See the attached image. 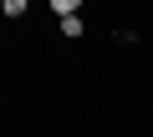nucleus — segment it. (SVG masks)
<instances>
[{
	"instance_id": "nucleus-2",
	"label": "nucleus",
	"mask_w": 153,
	"mask_h": 137,
	"mask_svg": "<svg viewBox=\"0 0 153 137\" xmlns=\"http://www.w3.org/2000/svg\"><path fill=\"white\" fill-rule=\"evenodd\" d=\"M26 5H31V0H0V10H5V21H16V15H26Z\"/></svg>"
},
{
	"instance_id": "nucleus-3",
	"label": "nucleus",
	"mask_w": 153,
	"mask_h": 137,
	"mask_svg": "<svg viewBox=\"0 0 153 137\" xmlns=\"http://www.w3.org/2000/svg\"><path fill=\"white\" fill-rule=\"evenodd\" d=\"M61 36H66V41L82 36V15H66V21H61Z\"/></svg>"
},
{
	"instance_id": "nucleus-1",
	"label": "nucleus",
	"mask_w": 153,
	"mask_h": 137,
	"mask_svg": "<svg viewBox=\"0 0 153 137\" xmlns=\"http://www.w3.org/2000/svg\"><path fill=\"white\" fill-rule=\"evenodd\" d=\"M51 15L66 21V15H82V0H51Z\"/></svg>"
}]
</instances>
